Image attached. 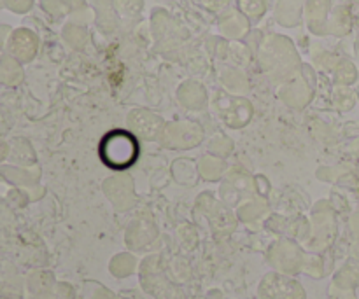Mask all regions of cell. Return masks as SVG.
<instances>
[{
    "label": "cell",
    "mask_w": 359,
    "mask_h": 299,
    "mask_svg": "<svg viewBox=\"0 0 359 299\" xmlns=\"http://www.w3.org/2000/svg\"><path fill=\"white\" fill-rule=\"evenodd\" d=\"M100 156L107 167L114 170L130 168L139 158V142L128 132H111L100 146Z\"/></svg>",
    "instance_id": "6da1fadb"
}]
</instances>
